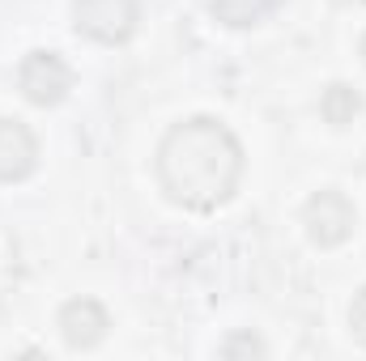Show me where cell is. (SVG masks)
Here are the masks:
<instances>
[{
  "mask_svg": "<svg viewBox=\"0 0 366 361\" xmlns=\"http://www.w3.org/2000/svg\"><path fill=\"white\" fill-rule=\"evenodd\" d=\"M162 195L183 213H217L239 195L247 153L234 128L217 115H187L167 128L154 153Z\"/></svg>",
  "mask_w": 366,
  "mask_h": 361,
  "instance_id": "6da1fadb",
  "label": "cell"
},
{
  "mask_svg": "<svg viewBox=\"0 0 366 361\" xmlns=\"http://www.w3.org/2000/svg\"><path fill=\"white\" fill-rule=\"evenodd\" d=\"M354 225H358V213H354V200L345 191L320 187V191L307 195V204H302V234H307L311 247L337 251V247L350 243Z\"/></svg>",
  "mask_w": 366,
  "mask_h": 361,
  "instance_id": "7a4b0ae2",
  "label": "cell"
},
{
  "mask_svg": "<svg viewBox=\"0 0 366 361\" xmlns=\"http://www.w3.org/2000/svg\"><path fill=\"white\" fill-rule=\"evenodd\" d=\"M73 64L60 56V51H51V47H34V51H26L21 56V64H17V93L30 102V106H60L69 93H73Z\"/></svg>",
  "mask_w": 366,
  "mask_h": 361,
  "instance_id": "3957f363",
  "label": "cell"
},
{
  "mask_svg": "<svg viewBox=\"0 0 366 361\" xmlns=\"http://www.w3.org/2000/svg\"><path fill=\"white\" fill-rule=\"evenodd\" d=\"M145 0H73V30L90 43L119 47L137 34Z\"/></svg>",
  "mask_w": 366,
  "mask_h": 361,
  "instance_id": "277c9868",
  "label": "cell"
},
{
  "mask_svg": "<svg viewBox=\"0 0 366 361\" xmlns=\"http://www.w3.org/2000/svg\"><path fill=\"white\" fill-rule=\"evenodd\" d=\"M56 327H60V336L73 353H90L111 332V310L98 298H69L56 310Z\"/></svg>",
  "mask_w": 366,
  "mask_h": 361,
  "instance_id": "5b68a950",
  "label": "cell"
},
{
  "mask_svg": "<svg viewBox=\"0 0 366 361\" xmlns=\"http://www.w3.org/2000/svg\"><path fill=\"white\" fill-rule=\"evenodd\" d=\"M39 171V136L30 123L0 115V183H26Z\"/></svg>",
  "mask_w": 366,
  "mask_h": 361,
  "instance_id": "8992f818",
  "label": "cell"
},
{
  "mask_svg": "<svg viewBox=\"0 0 366 361\" xmlns=\"http://www.w3.org/2000/svg\"><path fill=\"white\" fill-rule=\"evenodd\" d=\"M209 13L226 30H256L260 21H269L273 0H209Z\"/></svg>",
  "mask_w": 366,
  "mask_h": 361,
  "instance_id": "52a82bcc",
  "label": "cell"
},
{
  "mask_svg": "<svg viewBox=\"0 0 366 361\" xmlns=\"http://www.w3.org/2000/svg\"><path fill=\"white\" fill-rule=\"evenodd\" d=\"M320 115L332 128H350L362 115V93L354 90V86H345V81H332L328 90L320 93Z\"/></svg>",
  "mask_w": 366,
  "mask_h": 361,
  "instance_id": "ba28073f",
  "label": "cell"
},
{
  "mask_svg": "<svg viewBox=\"0 0 366 361\" xmlns=\"http://www.w3.org/2000/svg\"><path fill=\"white\" fill-rule=\"evenodd\" d=\"M350 332H354V340L366 349V285L354 293V302H350Z\"/></svg>",
  "mask_w": 366,
  "mask_h": 361,
  "instance_id": "9c48e42d",
  "label": "cell"
},
{
  "mask_svg": "<svg viewBox=\"0 0 366 361\" xmlns=\"http://www.w3.org/2000/svg\"><path fill=\"white\" fill-rule=\"evenodd\" d=\"M239 349H243V353H269L256 336H234V340H226V345H222V353H226V357H234Z\"/></svg>",
  "mask_w": 366,
  "mask_h": 361,
  "instance_id": "30bf717a",
  "label": "cell"
},
{
  "mask_svg": "<svg viewBox=\"0 0 366 361\" xmlns=\"http://www.w3.org/2000/svg\"><path fill=\"white\" fill-rule=\"evenodd\" d=\"M358 56H362V64H366V34L358 39Z\"/></svg>",
  "mask_w": 366,
  "mask_h": 361,
  "instance_id": "8fae6325",
  "label": "cell"
}]
</instances>
